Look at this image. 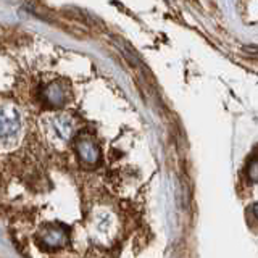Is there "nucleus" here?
Listing matches in <instances>:
<instances>
[{"label": "nucleus", "mask_w": 258, "mask_h": 258, "mask_svg": "<svg viewBox=\"0 0 258 258\" xmlns=\"http://www.w3.org/2000/svg\"><path fill=\"white\" fill-rule=\"evenodd\" d=\"M0 131H2V142L7 145L15 141L21 131V115L13 105H4L2 119H0Z\"/></svg>", "instance_id": "nucleus-1"}, {"label": "nucleus", "mask_w": 258, "mask_h": 258, "mask_svg": "<svg viewBox=\"0 0 258 258\" xmlns=\"http://www.w3.org/2000/svg\"><path fill=\"white\" fill-rule=\"evenodd\" d=\"M68 231L63 226H47L39 232V245L45 250H60L68 244Z\"/></svg>", "instance_id": "nucleus-2"}, {"label": "nucleus", "mask_w": 258, "mask_h": 258, "mask_svg": "<svg viewBox=\"0 0 258 258\" xmlns=\"http://www.w3.org/2000/svg\"><path fill=\"white\" fill-rule=\"evenodd\" d=\"M76 152L79 160L87 166H95L100 161V149L91 136H79L76 139Z\"/></svg>", "instance_id": "nucleus-3"}, {"label": "nucleus", "mask_w": 258, "mask_h": 258, "mask_svg": "<svg viewBox=\"0 0 258 258\" xmlns=\"http://www.w3.org/2000/svg\"><path fill=\"white\" fill-rule=\"evenodd\" d=\"M48 129L52 133V139L67 144L73 134H75V121L70 115H55L50 118V123H48Z\"/></svg>", "instance_id": "nucleus-4"}, {"label": "nucleus", "mask_w": 258, "mask_h": 258, "mask_svg": "<svg viewBox=\"0 0 258 258\" xmlns=\"http://www.w3.org/2000/svg\"><path fill=\"white\" fill-rule=\"evenodd\" d=\"M70 89L67 86V83H63V81H53V83L47 84L44 89H42V100L45 102V105L48 107H63L64 102L68 100V94Z\"/></svg>", "instance_id": "nucleus-5"}, {"label": "nucleus", "mask_w": 258, "mask_h": 258, "mask_svg": "<svg viewBox=\"0 0 258 258\" xmlns=\"http://www.w3.org/2000/svg\"><path fill=\"white\" fill-rule=\"evenodd\" d=\"M247 176L252 181L258 182V155L253 157L252 160L248 161V165H247Z\"/></svg>", "instance_id": "nucleus-6"}, {"label": "nucleus", "mask_w": 258, "mask_h": 258, "mask_svg": "<svg viewBox=\"0 0 258 258\" xmlns=\"http://www.w3.org/2000/svg\"><path fill=\"white\" fill-rule=\"evenodd\" d=\"M253 213L258 216V204H255V205H253Z\"/></svg>", "instance_id": "nucleus-7"}]
</instances>
